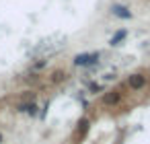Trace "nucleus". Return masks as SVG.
Instances as JSON below:
<instances>
[{
  "instance_id": "obj_5",
  "label": "nucleus",
  "mask_w": 150,
  "mask_h": 144,
  "mask_svg": "<svg viewBox=\"0 0 150 144\" xmlns=\"http://www.w3.org/2000/svg\"><path fill=\"white\" fill-rule=\"evenodd\" d=\"M125 37H127V29H119V31H115V35L109 39V45H111V48H117Z\"/></svg>"
},
{
  "instance_id": "obj_7",
  "label": "nucleus",
  "mask_w": 150,
  "mask_h": 144,
  "mask_svg": "<svg viewBox=\"0 0 150 144\" xmlns=\"http://www.w3.org/2000/svg\"><path fill=\"white\" fill-rule=\"evenodd\" d=\"M64 78H66V72H64V70H54V72H52V78H50V80H52L54 84H58V82H62Z\"/></svg>"
},
{
  "instance_id": "obj_2",
  "label": "nucleus",
  "mask_w": 150,
  "mask_h": 144,
  "mask_svg": "<svg viewBox=\"0 0 150 144\" xmlns=\"http://www.w3.org/2000/svg\"><path fill=\"white\" fill-rule=\"evenodd\" d=\"M119 101H121V91H119V89L107 91V93L103 95V99H101V103H103V105H107V107H115Z\"/></svg>"
},
{
  "instance_id": "obj_10",
  "label": "nucleus",
  "mask_w": 150,
  "mask_h": 144,
  "mask_svg": "<svg viewBox=\"0 0 150 144\" xmlns=\"http://www.w3.org/2000/svg\"><path fill=\"white\" fill-rule=\"evenodd\" d=\"M91 91H95V93H99V91H101V87H99V84H91Z\"/></svg>"
},
{
  "instance_id": "obj_8",
  "label": "nucleus",
  "mask_w": 150,
  "mask_h": 144,
  "mask_svg": "<svg viewBox=\"0 0 150 144\" xmlns=\"http://www.w3.org/2000/svg\"><path fill=\"white\" fill-rule=\"evenodd\" d=\"M86 130H88V119H86V117H82V119L78 121V136L82 138V136L86 134Z\"/></svg>"
},
{
  "instance_id": "obj_1",
  "label": "nucleus",
  "mask_w": 150,
  "mask_h": 144,
  "mask_svg": "<svg viewBox=\"0 0 150 144\" xmlns=\"http://www.w3.org/2000/svg\"><path fill=\"white\" fill-rule=\"evenodd\" d=\"M101 58V54L99 52H91V54H78V56H74V66H78V68H82V66H93V64H97V60Z\"/></svg>"
},
{
  "instance_id": "obj_11",
  "label": "nucleus",
  "mask_w": 150,
  "mask_h": 144,
  "mask_svg": "<svg viewBox=\"0 0 150 144\" xmlns=\"http://www.w3.org/2000/svg\"><path fill=\"white\" fill-rule=\"evenodd\" d=\"M0 142H2V134H0Z\"/></svg>"
},
{
  "instance_id": "obj_6",
  "label": "nucleus",
  "mask_w": 150,
  "mask_h": 144,
  "mask_svg": "<svg viewBox=\"0 0 150 144\" xmlns=\"http://www.w3.org/2000/svg\"><path fill=\"white\" fill-rule=\"evenodd\" d=\"M113 15L115 17H121V19H132V13L125 9V6H121V4H113Z\"/></svg>"
},
{
  "instance_id": "obj_9",
  "label": "nucleus",
  "mask_w": 150,
  "mask_h": 144,
  "mask_svg": "<svg viewBox=\"0 0 150 144\" xmlns=\"http://www.w3.org/2000/svg\"><path fill=\"white\" fill-rule=\"evenodd\" d=\"M43 66H45V60H41V62H37V64H35V66H33V68H35V70H41V68H43Z\"/></svg>"
},
{
  "instance_id": "obj_4",
  "label": "nucleus",
  "mask_w": 150,
  "mask_h": 144,
  "mask_svg": "<svg viewBox=\"0 0 150 144\" xmlns=\"http://www.w3.org/2000/svg\"><path fill=\"white\" fill-rule=\"evenodd\" d=\"M37 103H33V101H23V103H19L17 105V111H21V113H29V115H37Z\"/></svg>"
},
{
  "instance_id": "obj_3",
  "label": "nucleus",
  "mask_w": 150,
  "mask_h": 144,
  "mask_svg": "<svg viewBox=\"0 0 150 144\" xmlns=\"http://www.w3.org/2000/svg\"><path fill=\"white\" fill-rule=\"evenodd\" d=\"M144 84H146V76H144V74L136 72V74H129V76H127V87H129L132 91H140Z\"/></svg>"
}]
</instances>
